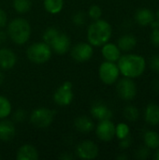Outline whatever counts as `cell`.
Masks as SVG:
<instances>
[{
	"mask_svg": "<svg viewBox=\"0 0 159 160\" xmlns=\"http://www.w3.org/2000/svg\"><path fill=\"white\" fill-rule=\"evenodd\" d=\"M151 42L154 46L159 47V28L153 29L151 34Z\"/></svg>",
	"mask_w": 159,
	"mask_h": 160,
	"instance_id": "obj_34",
	"label": "cell"
},
{
	"mask_svg": "<svg viewBox=\"0 0 159 160\" xmlns=\"http://www.w3.org/2000/svg\"><path fill=\"white\" fill-rule=\"evenodd\" d=\"M26 117V112L22 110H18L14 112L13 114V120L15 121V123H20L22 121H23Z\"/></svg>",
	"mask_w": 159,
	"mask_h": 160,
	"instance_id": "obj_33",
	"label": "cell"
},
{
	"mask_svg": "<svg viewBox=\"0 0 159 160\" xmlns=\"http://www.w3.org/2000/svg\"><path fill=\"white\" fill-rule=\"evenodd\" d=\"M155 20L154 12L147 8H139L135 13V21L141 26H147Z\"/></svg>",
	"mask_w": 159,
	"mask_h": 160,
	"instance_id": "obj_17",
	"label": "cell"
},
{
	"mask_svg": "<svg viewBox=\"0 0 159 160\" xmlns=\"http://www.w3.org/2000/svg\"><path fill=\"white\" fill-rule=\"evenodd\" d=\"M129 132H130L129 127L125 123H120L115 127V136L119 140L127 137L129 135Z\"/></svg>",
	"mask_w": 159,
	"mask_h": 160,
	"instance_id": "obj_28",
	"label": "cell"
},
{
	"mask_svg": "<svg viewBox=\"0 0 159 160\" xmlns=\"http://www.w3.org/2000/svg\"><path fill=\"white\" fill-rule=\"evenodd\" d=\"M7 23V16L6 12L2 8H0V28L5 27Z\"/></svg>",
	"mask_w": 159,
	"mask_h": 160,
	"instance_id": "obj_36",
	"label": "cell"
},
{
	"mask_svg": "<svg viewBox=\"0 0 159 160\" xmlns=\"http://www.w3.org/2000/svg\"><path fill=\"white\" fill-rule=\"evenodd\" d=\"M120 70L118 66L114 62L105 61L103 62L98 69V75L103 83L107 85L113 84L119 78Z\"/></svg>",
	"mask_w": 159,
	"mask_h": 160,
	"instance_id": "obj_6",
	"label": "cell"
},
{
	"mask_svg": "<svg viewBox=\"0 0 159 160\" xmlns=\"http://www.w3.org/2000/svg\"><path fill=\"white\" fill-rule=\"evenodd\" d=\"M97 138L102 142H111L115 136V126L110 120L99 121L96 128Z\"/></svg>",
	"mask_w": 159,
	"mask_h": 160,
	"instance_id": "obj_11",
	"label": "cell"
},
{
	"mask_svg": "<svg viewBox=\"0 0 159 160\" xmlns=\"http://www.w3.org/2000/svg\"><path fill=\"white\" fill-rule=\"evenodd\" d=\"M52 54L51 46L43 42H36L31 44L26 50L27 58L34 64L42 65L48 62Z\"/></svg>",
	"mask_w": 159,
	"mask_h": 160,
	"instance_id": "obj_4",
	"label": "cell"
},
{
	"mask_svg": "<svg viewBox=\"0 0 159 160\" xmlns=\"http://www.w3.org/2000/svg\"><path fill=\"white\" fill-rule=\"evenodd\" d=\"M17 160H37L38 158L37 150L31 144L22 145L16 156Z\"/></svg>",
	"mask_w": 159,
	"mask_h": 160,
	"instance_id": "obj_18",
	"label": "cell"
},
{
	"mask_svg": "<svg viewBox=\"0 0 159 160\" xmlns=\"http://www.w3.org/2000/svg\"><path fill=\"white\" fill-rule=\"evenodd\" d=\"M74 95L72 91V83L70 82H66L60 85L53 94V101L58 106H67L73 100Z\"/></svg>",
	"mask_w": 159,
	"mask_h": 160,
	"instance_id": "obj_7",
	"label": "cell"
},
{
	"mask_svg": "<svg viewBox=\"0 0 159 160\" xmlns=\"http://www.w3.org/2000/svg\"><path fill=\"white\" fill-rule=\"evenodd\" d=\"M128 158L127 157V156H125V155H122V156H119V157H117V159H127Z\"/></svg>",
	"mask_w": 159,
	"mask_h": 160,
	"instance_id": "obj_41",
	"label": "cell"
},
{
	"mask_svg": "<svg viewBox=\"0 0 159 160\" xmlns=\"http://www.w3.org/2000/svg\"><path fill=\"white\" fill-rule=\"evenodd\" d=\"M150 68L153 71L159 73V54L152 56L150 59Z\"/></svg>",
	"mask_w": 159,
	"mask_h": 160,
	"instance_id": "obj_32",
	"label": "cell"
},
{
	"mask_svg": "<svg viewBox=\"0 0 159 160\" xmlns=\"http://www.w3.org/2000/svg\"><path fill=\"white\" fill-rule=\"evenodd\" d=\"M112 25L105 20H96L87 28L88 42L95 47H99L107 43L112 38Z\"/></svg>",
	"mask_w": 159,
	"mask_h": 160,
	"instance_id": "obj_2",
	"label": "cell"
},
{
	"mask_svg": "<svg viewBox=\"0 0 159 160\" xmlns=\"http://www.w3.org/2000/svg\"><path fill=\"white\" fill-rule=\"evenodd\" d=\"M124 116L127 120L130 122H135L140 117V112L138 108H136L135 106L129 105L124 109Z\"/></svg>",
	"mask_w": 159,
	"mask_h": 160,
	"instance_id": "obj_27",
	"label": "cell"
},
{
	"mask_svg": "<svg viewBox=\"0 0 159 160\" xmlns=\"http://www.w3.org/2000/svg\"><path fill=\"white\" fill-rule=\"evenodd\" d=\"M143 140L145 146L150 149H157L159 147V134L156 131H146Z\"/></svg>",
	"mask_w": 159,
	"mask_h": 160,
	"instance_id": "obj_23",
	"label": "cell"
},
{
	"mask_svg": "<svg viewBox=\"0 0 159 160\" xmlns=\"http://www.w3.org/2000/svg\"><path fill=\"white\" fill-rule=\"evenodd\" d=\"M16 135V128L13 122L5 119L0 121V141L9 142Z\"/></svg>",
	"mask_w": 159,
	"mask_h": 160,
	"instance_id": "obj_15",
	"label": "cell"
},
{
	"mask_svg": "<svg viewBox=\"0 0 159 160\" xmlns=\"http://www.w3.org/2000/svg\"><path fill=\"white\" fill-rule=\"evenodd\" d=\"M93 53L94 49L89 42H80L74 45L70 51L71 57L79 63H83L90 60L93 56Z\"/></svg>",
	"mask_w": 159,
	"mask_h": 160,
	"instance_id": "obj_9",
	"label": "cell"
},
{
	"mask_svg": "<svg viewBox=\"0 0 159 160\" xmlns=\"http://www.w3.org/2000/svg\"><path fill=\"white\" fill-rule=\"evenodd\" d=\"M3 81H4V74H3V72L0 70V85L2 84Z\"/></svg>",
	"mask_w": 159,
	"mask_h": 160,
	"instance_id": "obj_40",
	"label": "cell"
},
{
	"mask_svg": "<svg viewBox=\"0 0 159 160\" xmlns=\"http://www.w3.org/2000/svg\"><path fill=\"white\" fill-rule=\"evenodd\" d=\"M64 7V0H44V8L50 14H58Z\"/></svg>",
	"mask_w": 159,
	"mask_h": 160,
	"instance_id": "obj_22",
	"label": "cell"
},
{
	"mask_svg": "<svg viewBox=\"0 0 159 160\" xmlns=\"http://www.w3.org/2000/svg\"><path fill=\"white\" fill-rule=\"evenodd\" d=\"M101 15H102V9H101V8L99 6L94 5V6L89 8V9H88V16L92 20H94V21L98 20V19H100Z\"/></svg>",
	"mask_w": 159,
	"mask_h": 160,
	"instance_id": "obj_29",
	"label": "cell"
},
{
	"mask_svg": "<svg viewBox=\"0 0 159 160\" xmlns=\"http://www.w3.org/2000/svg\"><path fill=\"white\" fill-rule=\"evenodd\" d=\"M75 128L81 133H89L94 129V123L87 116H79L74 120Z\"/></svg>",
	"mask_w": 159,
	"mask_h": 160,
	"instance_id": "obj_20",
	"label": "cell"
},
{
	"mask_svg": "<svg viewBox=\"0 0 159 160\" xmlns=\"http://www.w3.org/2000/svg\"><path fill=\"white\" fill-rule=\"evenodd\" d=\"M145 121L151 126H158L159 125V105L156 103H150L147 105L144 112Z\"/></svg>",
	"mask_w": 159,
	"mask_h": 160,
	"instance_id": "obj_19",
	"label": "cell"
},
{
	"mask_svg": "<svg viewBox=\"0 0 159 160\" xmlns=\"http://www.w3.org/2000/svg\"><path fill=\"white\" fill-rule=\"evenodd\" d=\"M137 44V38L133 35H124L118 39L117 46L120 51L123 52H129L134 49Z\"/></svg>",
	"mask_w": 159,
	"mask_h": 160,
	"instance_id": "obj_21",
	"label": "cell"
},
{
	"mask_svg": "<svg viewBox=\"0 0 159 160\" xmlns=\"http://www.w3.org/2000/svg\"><path fill=\"white\" fill-rule=\"evenodd\" d=\"M157 22H159V8L158 10H157Z\"/></svg>",
	"mask_w": 159,
	"mask_h": 160,
	"instance_id": "obj_42",
	"label": "cell"
},
{
	"mask_svg": "<svg viewBox=\"0 0 159 160\" xmlns=\"http://www.w3.org/2000/svg\"><path fill=\"white\" fill-rule=\"evenodd\" d=\"M7 34H6L4 31L0 30V44L1 43H4L7 39Z\"/></svg>",
	"mask_w": 159,
	"mask_h": 160,
	"instance_id": "obj_37",
	"label": "cell"
},
{
	"mask_svg": "<svg viewBox=\"0 0 159 160\" xmlns=\"http://www.w3.org/2000/svg\"><path fill=\"white\" fill-rule=\"evenodd\" d=\"M17 62V56L15 52L7 48L0 49V68L1 69H10Z\"/></svg>",
	"mask_w": 159,
	"mask_h": 160,
	"instance_id": "obj_14",
	"label": "cell"
},
{
	"mask_svg": "<svg viewBox=\"0 0 159 160\" xmlns=\"http://www.w3.org/2000/svg\"><path fill=\"white\" fill-rule=\"evenodd\" d=\"M7 34L14 43L22 45L31 37V26L25 19L16 18L8 23Z\"/></svg>",
	"mask_w": 159,
	"mask_h": 160,
	"instance_id": "obj_3",
	"label": "cell"
},
{
	"mask_svg": "<svg viewBox=\"0 0 159 160\" xmlns=\"http://www.w3.org/2000/svg\"><path fill=\"white\" fill-rule=\"evenodd\" d=\"M154 158L157 160H159V147L157 148V151L156 152V154H155V156H154Z\"/></svg>",
	"mask_w": 159,
	"mask_h": 160,
	"instance_id": "obj_39",
	"label": "cell"
},
{
	"mask_svg": "<svg viewBox=\"0 0 159 160\" xmlns=\"http://www.w3.org/2000/svg\"><path fill=\"white\" fill-rule=\"evenodd\" d=\"M99 149L92 141H83L77 145L76 154L82 159H95L97 158Z\"/></svg>",
	"mask_w": 159,
	"mask_h": 160,
	"instance_id": "obj_10",
	"label": "cell"
},
{
	"mask_svg": "<svg viewBox=\"0 0 159 160\" xmlns=\"http://www.w3.org/2000/svg\"><path fill=\"white\" fill-rule=\"evenodd\" d=\"M86 21V14L82 11H79L75 13L72 17V22L76 26H82L85 23Z\"/></svg>",
	"mask_w": 159,
	"mask_h": 160,
	"instance_id": "obj_30",
	"label": "cell"
},
{
	"mask_svg": "<svg viewBox=\"0 0 159 160\" xmlns=\"http://www.w3.org/2000/svg\"><path fill=\"white\" fill-rule=\"evenodd\" d=\"M101 53L106 61L114 62V63L117 62L121 56V51L118 48V46L113 43H109V42L102 45Z\"/></svg>",
	"mask_w": 159,
	"mask_h": 160,
	"instance_id": "obj_16",
	"label": "cell"
},
{
	"mask_svg": "<svg viewBox=\"0 0 159 160\" xmlns=\"http://www.w3.org/2000/svg\"><path fill=\"white\" fill-rule=\"evenodd\" d=\"M118 68L120 73L127 78L140 77L145 70V59L138 54H125L118 59Z\"/></svg>",
	"mask_w": 159,
	"mask_h": 160,
	"instance_id": "obj_1",
	"label": "cell"
},
{
	"mask_svg": "<svg viewBox=\"0 0 159 160\" xmlns=\"http://www.w3.org/2000/svg\"><path fill=\"white\" fill-rule=\"evenodd\" d=\"M153 87H154V90H155L157 94H159V81H156V82H154Z\"/></svg>",
	"mask_w": 159,
	"mask_h": 160,
	"instance_id": "obj_38",
	"label": "cell"
},
{
	"mask_svg": "<svg viewBox=\"0 0 159 160\" xmlns=\"http://www.w3.org/2000/svg\"><path fill=\"white\" fill-rule=\"evenodd\" d=\"M90 112L97 120H110L112 117V112L111 109L102 102H96L92 105Z\"/></svg>",
	"mask_w": 159,
	"mask_h": 160,
	"instance_id": "obj_13",
	"label": "cell"
},
{
	"mask_svg": "<svg viewBox=\"0 0 159 160\" xmlns=\"http://www.w3.org/2000/svg\"><path fill=\"white\" fill-rule=\"evenodd\" d=\"M70 38L67 35L60 33L58 37L50 45L52 50L58 54H65L70 50Z\"/></svg>",
	"mask_w": 159,
	"mask_h": 160,
	"instance_id": "obj_12",
	"label": "cell"
},
{
	"mask_svg": "<svg viewBox=\"0 0 159 160\" xmlns=\"http://www.w3.org/2000/svg\"><path fill=\"white\" fill-rule=\"evenodd\" d=\"M61 32L55 28V27H49L47 28L44 33H43V36H42V38H43V41L49 45H51L52 43V41L58 37V35L60 34Z\"/></svg>",
	"mask_w": 159,
	"mask_h": 160,
	"instance_id": "obj_26",
	"label": "cell"
},
{
	"mask_svg": "<svg viewBox=\"0 0 159 160\" xmlns=\"http://www.w3.org/2000/svg\"><path fill=\"white\" fill-rule=\"evenodd\" d=\"M55 112L47 108H38L32 112L30 115V122L33 126L38 128H48L54 119Z\"/></svg>",
	"mask_w": 159,
	"mask_h": 160,
	"instance_id": "obj_5",
	"label": "cell"
},
{
	"mask_svg": "<svg viewBox=\"0 0 159 160\" xmlns=\"http://www.w3.org/2000/svg\"><path fill=\"white\" fill-rule=\"evenodd\" d=\"M150 156V148L147 146L141 147L136 151V158L138 159H146Z\"/></svg>",
	"mask_w": 159,
	"mask_h": 160,
	"instance_id": "obj_31",
	"label": "cell"
},
{
	"mask_svg": "<svg viewBox=\"0 0 159 160\" xmlns=\"http://www.w3.org/2000/svg\"><path fill=\"white\" fill-rule=\"evenodd\" d=\"M11 109L10 101L7 98L0 96V120L7 118L11 113Z\"/></svg>",
	"mask_w": 159,
	"mask_h": 160,
	"instance_id": "obj_25",
	"label": "cell"
},
{
	"mask_svg": "<svg viewBox=\"0 0 159 160\" xmlns=\"http://www.w3.org/2000/svg\"><path fill=\"white\" fill-rule=\"evenodd\" d=\"M12 5L16 12L23 14L30 10L32 7V2L31 0H13Z\"/></svg>",
	"mask_w": 159,
	"mask_h": 160,
	"instance_id": "obj_24",
	"label": "cell"
},
{
	"mask_svg": "<svg viewBox=\"0 0 159 160\" xmlns=\"http://www.w3.org/2000/svg\"><path fill=\"white\" fill-rule=\"evenodd\" d=\"M119 145H120V148H122V149H127V148H128V147L131 145V137L128 135L127 137H126V138L120 140Z\"/></svg>",
	"mask_w": 159,
	"mask_h": 160,
	"instance_id": "obj_35",
	"label": "cell"
},
{
	"mask_svg": "<svg viewBox=\"0 0 159 160\" xmlns=\"http://www.w3.org/2000/svg\"><path fill=\"white\" fill-rule=\"evenodd\" d=\"M119 97L124 100H132L137 95V86L131 78L125 77L121 79L116 86Z\"/></svg>",
	"mask_w": 159,
	"mask_h": 160,
	"instance_id": "obj_8",
	"label": "cell"
}]
</instances>
